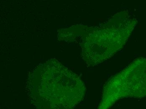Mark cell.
<instances>
[{
    "label": "cell",
    "mask_w": 146,
    "mask_h": 109,
    "mask_svg": "<svg viewBox=\"0 0 146 109\" xmlns=\"http://www.w3.org/2000/svg\"><path fill=\"white\" fill-rule=\"evenodd\" d=\"M119 74L124 97L146 96V58L135 59Z\"/></svg>",
    "instance_id": "cell-2"
},
{
    "label": "cell",
    "mask_w": 146,
    "mask_h": 109,
    "mask_svg": "<svg viewBox=\"0 0 146 109\" xmlns=\"http://www.w3.org/2000/svg\"><path fill=\"white\" fill-rule=\"evenodd\" d=\"M100 108L106 109L111 107L116 101L124 97L120 75L117 74L110 80L104 89Z\"/></svg>",
    "instance_id": "cell-3"
},
{
    "label": "cell",
    "mask_w": 146,
    "mask_h": 109,
    "mask_svg": "<svg viewBox=\"0 0 146 109\" xmlns=\"http://www.w3.org/2000/svg\"><path fill=\"white\" fill-rule=\"evenodd\" d=\"M137 22L128 12L119 13L99 30L95 40L99 50L97 61H104L124 45Z\"/></svg>",
    "instance_id": "cell-1"
}]
</instances>
